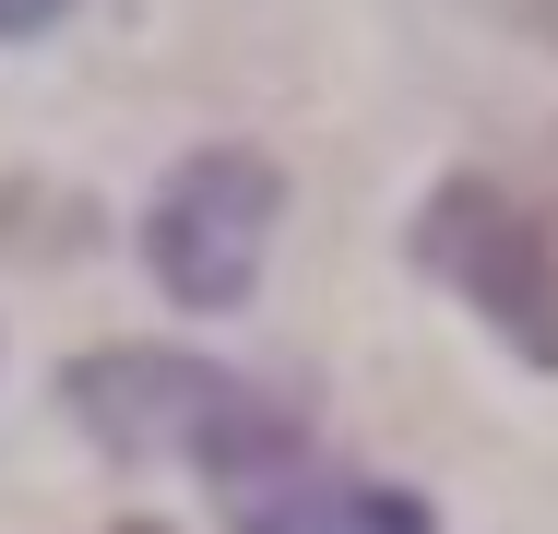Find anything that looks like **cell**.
<instances>
[{"label":"cell","mask_w":558,"mask_h":534,"mask_svg":"<svg viewBox=\"0 0 558 534\" xmlns=\"http://www.w3.org/2000/svg\"><path fill=\"white\" fill-rule=\"evenodd\" d=\"M416 250H428V274L463 286V298L499 320L535 368H558V179L475 167V179L428 191Z\"/></svg>","instance_id":"1"},{"label":"cell","mask_w":558,"mask_h":534,"mask_svg":"<svg viewBox=\"0 0 558 534\" xmlns=\"http://www.w3.org/2000/svg\"><path fill=\"white\" fill-rule=\"evenodd\" d=\"M72 392V416L96 427L108 451H179V463H203V475H250V463H274L298 416L274 404V392H250V380H226L203 356H96V368H72L60 380Z\"/></svg>","instance_id":"2"},{"label":"cell","mask_w":558,"mask_h":534,"mask_svg":"<svg viewBox=\"0 0 558 534\" xmlns=\"http://www.w3.org/2000/svg\"><path fill=\"white\" fill-rule=\"evenodd\" d=\"M274 214H286V179L262 167V155H191L155 214H143V262H155V286L179 298V310H238L250 298V274H262V238H274Z\"/></svg>","instance_id":"3"},{"label":"cell","mask_w":558,"mask_h":534,"mask_svg":"<svg viewBox=\"0 0 558 534\" xmlns=\"http://www.w3.org/2000/svg\"><path fill=\"white\" fill-rule=\"evenodd\" d=\"M215 499L238 511V534H428V499H404V487H368V475H333L310 439H286L274 463L226 475Z\"/></svg>","instance_id":"4"},{"label":"cell","mask_w":558,"mask_h":534,"mask_svg":"<svg viewBox=\"0 0 558 534\" xmlns=\"http://www.w3.org/2000/svg\"><path fill=\"white\" fill-rule=\"evenodd\" d=\"M72 0H0V36H36V24H60Z\"/></svg>","instance_id":"5"},{"label":"cell","mask_w":558,"mask_h":534,"mask_svg":"<svg viewBox=\"0 0 558 534\" xmlns=\"http://www.w3.org/2000/svg\"><path fill=\"white\" fill-rule=\"evenodd\" d=\"M523 12H535V24H547V36H558V0H523Z\"/></svg>","instance_id":"6"},{"label":"cell","mask_w":558,"mask_h":534,"mask_svg":"<svg viewBox=\"0 0 558 534\" xmlns=\"http://www.w3.org/2000/svg\"><path fill=\"white\" fill-rule=\"evenodd\" d=\"M131 534H143V523H131Z\"/></svg>","instance_id":"7"}]
</instances>
